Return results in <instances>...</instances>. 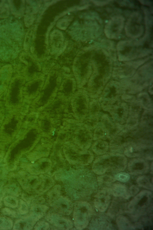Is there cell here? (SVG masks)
I'll list each match as a JSON object with an SVG mask.
<instances>
[{"label": "cell", "instance_id": "1", "mask_svg": "<svg viewBox=\"0 0 153 230\" xmlns=\"http://www.w3.org/2000/svg\"><path fill=\"white\" fill-rule=\"evenodd\" d=\"M90 174H72L61 177L65 191L71 199L83 200L90 195L92 184Z\"/></svg>", "mask_w": 153, "mask_h": 230}, {"label": "cell", "instance_id": "2", "mask_svg": "<svg viewBox=\"0 0 153 230\" xmlns=\"http://www.w3.org/2000/svg\"><path fill=\"white\" fill-rule=\"evenodd\" d=\"M91 207L83 200L76 201L74 204L73 221L75 228L83 229L88 226L91 215Z\"/></svg>", "mask_w": 153, "mask_h": 230}, {"label": "cell", "instance_id": "3", "mask_svg": "<svg viewBox=\"0 0 153 230\" xmlns=\"http://www.w3.org/2000/svg\"><path fill=\"white\" fill-rule=\"evenodd\" d=\"M44 219L49 223L51 228L55 229L70 230L74 226L73 220L68 216L61 214L52 210L48 211Z\"/></svg>", "mask_w": 153, "mask_h": 230}, {"label": "cell", "instance_id": "4", "mask_svg": "<svg viewBox=\"0 0 153 230\" xmlns=\"http://www.w3.org/2000/svg\"><path fill=\"white\" fill-rule=\"evenodd\" d=\"M74 204L71 198L61 194L48 205L54 211L64 215L69 216L72 213Z\"/></svg>", "mask_w": 153, "mask_h": 230}, {"label": "cell", "instance_id": "5", "mask_svg": "<svg viewBox=\"0 0 153 230\" xmlns=\"http://www.w3.org/2000/svg\"><path fill=\"white\" fill-rule=\"evenodd\" d=\"M149 169V165L148 161L142 157L132 158L128 164V171L133 175L146 173Z\"/></svg>", "mask_w": 153, "mask_h": 230}, {"label": "cell", "instance_id": "6", "mask_svg": "<svg viewBox=\"0 0 153 230\" xmlns=\"http://www.w3.org/2000/svg\"><path fill=\"white\" fill-rule=\"evenodd\" d=\"M92 149L99 156L104 155L108 153L109 150V144L105 140H97L92 145Z\"/></svg>", "mask_w": 153, "mask_h": 230}, {"label": "cell", "instance_id": "7", "mask_svg": "<svg viewBox=\"0 0 153 230\" xmlns=\"http://www.w3.org/2000/svg\"><path fill=\"white\" fill-rule=\"evenodd\" d=\"M94 140L99 139L106 140L107 139V132L104 124L102 122L99 123L95 129L93 137Z\"/></svg>", "mask_w": 153, "mask_h": 230}, {"label": "cell", "instance_id": "8", "mask_svg": "<svg viewBox=\"0 0 153 230\" xmlns=\"http://www.w3.org/2000/svg\"><path fill=\"white\" fill-rule=\"evenodd\" d=\"M50 226L49 223L45 220H39L36 222L34 227V229L36 230H47L49 229Z\"/></svg>", "mask_w": 153, "mask_h": 230}, {"label": "cell", "instance_id": "9", "mask_svg": "<svg viewBox=\"0 0 153 230\" xmlns=\"http://www.w3.org/2000/svg\"><path fill=\"white\" fill-rule=\"evenodd\" d=\"M116 177L120 180H126L129 178V175L128 174L126 173L120 172L117 174Z\"/></svg>", "mask_w": 153, "mask_h": 230}]
</instances>
